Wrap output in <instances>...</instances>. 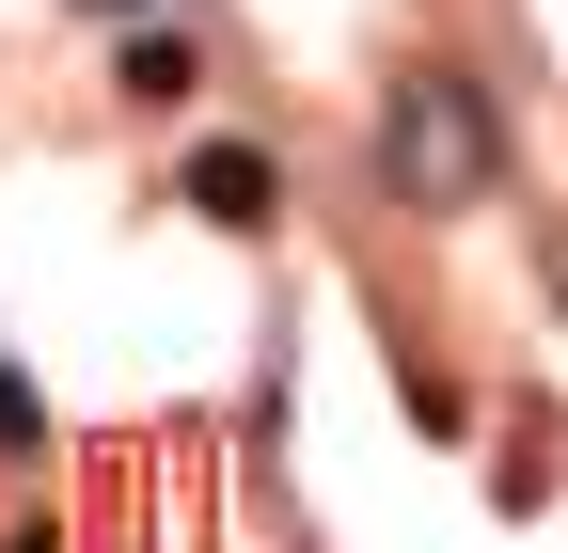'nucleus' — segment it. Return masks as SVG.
Returning a JSON list of instances; mask_svg holds the SVG:
<instances>
[{"mask_svg": "<svg viewBox=\"0 0 568 553\" xmlns=\"http://www.w3.org/2000/svg\"><path fill=\"white\" fill-rule=\"evenodd\" d=\"M489 95L474 80H395V111H379V174L410 190V205H474L489 190Z\"/></svg>", "mask_w": 568, "mask_h": 553, "instance_id": "f257e3e1", "label": "nucleus"}, {"mask_svg": "<svg viewBox=\"0 0 568 553\" xmlns=\"http://www.w3.org/2000/svg\"><path fill=\"white\" fill-rule=\"evenodd\" d=\"M190 205H205V222H268V159L253 143H190V174H174Z\"/></svg>", "mask_w": 568, "mask_h": 553, "instance_id": "f03ea898", "label": "nucleus"}, {"mask_svg": "<svg viewBox=\"0 0 568 553\" xmlns=\"http://www.w3.org/2000/svg\"><path fill=\"white\" fill-rule=\"evenodd\" d=\"M126 95H190V32H126Z\"/></svg>", "mask_w": 568, "mask_h": 553, "instance_id": "7ed1b4c3", "label": "nucleus"}, {"mask_svg": "<svg viewBox=\"0 0 568 553\" xmlns=\"http://www.w3.org/2000/svg\"><path fill=\"white\" fill-rule=\"evenodd\" d=\"M32 443H48V411H32V380H17V364H0V459H32Z\"/></svg>", "mask_w": 568, "mask_h": 553, "instance_id": "20e7f679", "label": "nucleus"}, {"mask_svg": "<svg viewBox=\"0 0 568 553\" xmlns=\"http://www.w3.org/2000/svg\"><path fill=\"white\" fill-rule=\"evenodd\" d=\"M17 553H63V537H17Z\"/></svg>", "mask_w": 568, "mask_h": 553, "instance_id": "39448f33", "label": "nucleus"}]
</instances>
